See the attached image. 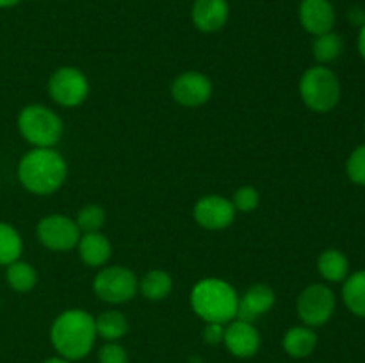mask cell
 Returning a JSON list of instances; mask_svg holds the SVG:
<instances>
[{
    "instance_id": "28",
    "label": "cell",
    "mask_w": 365,
    "mask_h": 363,
    "mask_svg": "<svg viewBox=\"0 0 365 363\" xmlns=\"http://www.w3.org/2000/svg\"><path fill=\"white\" fill-rule=\"evenodd\" d=\"M100 363H128V354L118 342H107L98 351Z\"/></svg>"
},
{
    "instance_id": "16",
    "label": "cell",
    "mask_w": 365,
    "mask_h": 363,
    "mask_svg": "<svg viewBox=\"0 0 365 363\" xmlns=\"http://www.w3.org/2000/svg\"><path fill=\"white\" fill-rule=\"evenodd\" d=\"M78 256L82 262L89 267H102L106 265L107 260L110 258V248L109 238L100 231H89L78 238Z\"/></svg>"
},
{
    "instance_id": "26",
    "label": "cell",
    "mask_w": 365,
    "mask_h": 363,
    "mask_svg": "<svg viewBox=\"0 0 365 363\" xmlns=\"http://www.w3.org/2000/svg\"><path fill=\"white\" fill-rule=\"evenodd\" d=\"M260 196L259 191L252 185H245V187L237 189L234 192V198H232V205H234L235 212H242V214H250L259 206Z\"/></svg>"
},
{
    "instance_id": "31",
    "label": "cell",
    "mask_w": 365,
    "mask_h": 363,
    "mask_svg": "<svg viewBox=\"0 0 365 363\" xmlns=\"http://www.w3.org/2000/svg\"><path fill=\"white\" fill-rule=\"evenodd\" d=\"M359 50L360 56L365 59V23L360 27V34H359Z\"/></svg>"
},
{
    "instance_id": "33",
    "label": "cell",
    "mask_w": 365,
    "mask_h": 363,
    "mask_svg": "<svg viewBox=\"0 0 365 363\" xmlns=\"http://www.w3.org/2000/svg\"><path fill=\"white\" fill-rule=\"evenodd\" d=\"M18 2H20V0H0V7H11Z\"/></svg>"
},
{
    "instance_id": "14",
    "label": "cell",
    "mask_w": 365,
    "mask_h": 363,
    "mask_svg": "<svg viewBox=\"0 0 365 363\" xmlns=\"http://www.w3.org/2000/svg\"><path fill=\"white\" fill-rule=\"evenodd\" d=\"M299 21L310 34H327L334 28L335 11L328 0H302Z\"/></svg>"
},
{
    "instance_id": "24",
    "label": "cell",
    "mask_w": 365,
    "mask_h": 363,
    "mask_svg": "<svg viewBox=\"0 0 365 363\" xmlns=\"http://www.w3.org/2000/svg\"><path fill=\"white\" fill-rule=\"evenodd\" d=\"M342 38L335 32H327V34L316 36V41L312 45V52L316 60L327 64L337 59L342 52Z\"/></svg>"
},
{
    "instance_id": "30",
    "label": "cell",
    "mask_w": 365,
    "mask_h": 363,
    "mask_svg": "<svg viewBox=\"0 0 365 363\" xmlns=\"http://www.w3.org/2000/svg\"><path fill=\"white\" fill-rule=\"evenodd\" d=\"M351 20H353V23H356L362 27V25L365 23V13L362 9H355L351 13Z\"/></svg>"
},
{
    "instance_id": "29",
    "label": "cell",
    "mask_w": 365,
    "mask_h": 363,
    "mask_svg": "<svg viewBox=\"0 0 365 363\" xmlns=\"http://www.w3.org/2000/svg\"><path fill=\"white\" fill-rule=\"evenodd\" d=\"M225 337V324L217 322H207L205 330H203V340L209 345H220Z\"/></svg>"
},
{
    "instance_id": "20",
    "label": "cell",
    "mask_w": 365,
    "mask_h": 363,
    "mask_svg": "<svg viewBox=\"0 0 365 363\" xmlns=\"http://www.w3.org/2000/svg\"><path fill=\"white\" fill-rule=\"evenodd\" d=\"M342 299L349 312L365 317V270H359L346 278L344 287H342Z\"/></svg>"
},
{
    "instance_id": "18",
    "label": "cell",
    "mask_w": 365,
    "mask_h": 363,
    "mask_svg": "<svg viewBox=\"0 0 365 363\" xmlns=\"http://www.w3.org/2000/svg\"><path fill=\"white\" fill-rule=\"evenodd\" d=\"M317 270L327 281L339 283L348 278L349 262L344 253L339 249H327L317 258Z\"/></svg>"
},
{
    "instance_id": "15",
    "label": "cell",
    "mask_w": 365,
    "mask_h": 363,
    "mask_svg": "<svg viewBox=\"0 0 365 363\" xmlns=\"http://www.w3.org/2000/svg\"><path fill=\"white\" fill-rule=\"evenodd\" d=\"M192 23L203 32H216L227 23L228 2L227 0H196L192 6Z\"/></svg>"
},
{
    "instance_id": "10",
    "label": "cell",
    "mask_w": 365,
    "mask_h": 363,
    "mask_svg": "<svg viewBox=\"0 0 365 363\" xmlns=\"http://www.w3.org/2000/svg\"><path fill=\"white\" fill-rule=\"evenodd\" d=\"M195 219L205 230H225L235 219V209L230 199L223 196H203L195 205Z\"/></svg>"
},
{
    "instance_id": "3",
    "label": "cell",
    "mask_w": 365,
    "mask_h": 363,
    "mask_svg": "<svg viewBox=\"0 0 365 363\" xmlns=\"http://www.w3.org/2000/svg\"><path fill=\"white\" fill-rule=\"evenodd\" d=\"M191 306L205 322L228 324L237 315L239 295L228 281L205 278L192 287Z\"/></svg>"
},
{
    "instance_id": "23",
    "label": "cell",
    "mask_w": 365,
    "mask_h": 363,
    "mask_svg": "<svg viewBox=\"0 0 365 363\" xmlns=\"http://www.w3.org/2000/svg\"><path fill=\"white\" fill-rule=\"evenodd\" d=\"M21 237L11 224L0 223V265L16 262L21 255Z\"/></svg>"
},
{
    "instance_id": "1",
    "label": "cell",
    "mask_w": 365,
    "mask_h": 363,
    "mask_svg": "<svg viewBox=\"0 0 365 363\" xmlns=\"http://www.w3.org/2000/svg\"><path fill=\"white\" fill-rule=\"evenodd\" d=\"M95 340V317L84 310H66L50 327V342L59 356L70 362L86 358L91 352Z\"/></svg>"
},
{
    "instance_id": "4",
    "label": "cell",
    "mask_w": 365,
    "mask_h": 363,
    "mask_svg": "<svg viewBox=\"0 0 365 363\" xmlns=\"http://www.w3.org/2000/svg\"><path fill=\"white\" fill-rule=\"evenodd\" d=\"M21 137L34 148H53L63 135V121L45 105H27L18 116Z\"/></svg>"
},
{
    "instance_id": "21",
    "label": "cell",
    "mask_w": 365,
    "mask_h": 363,
    "mask_svg": "<svg viewBox=\"0 0 365 363\" xmlns=\"http://www.w3.org/2000/svg\"><path fill=\"white\" fill-rule=\"evenodd\" d=\"M96 335L107 342H116L128 331L127 317L116 310H107L95 319Z\"/></svg>"
},
{
    "instance_id": "22",
    "label": "cell",
    "mask_w": 365,
    "mask_h": 363,
    "mask_svg": "<svg viewBox=\"0 0 365 363\" xmlns=\"http://www.w3.org/2000/svg\"><path fill=\"white\" fill-rule=\"evenodd\" d=\"M6 280L9 287L14 288L16 292H29L38 283V273H36L31 263L16 260V262L7 265Z\"/></svg>"
},
{
    "instance_id": "11",
    "label": "cell",
    "mask_w": 365,
    "mask_h": 363,
    "mask_svg": "<svg viewBox=\"0 0 365 363\" xmlns=\"http://www.w3.org/2000/svg\"><path fill=\"white\" fill-rule=\"evenodd\" d=\"M171 95L180 105L200 107L212 96V82L200 71H185L173 80Z\"/></svg>"
},
{
    "instance_id": "19",
    "label": "cell",
    "mask_w": 365,
    "mask_h": 363,
    "mask_svg": "<svg viewBox=\"0 0 365 363\" xmlns=\"http://www.w3.org/2000/svg\"><path fill=\"white\" fill-rule=\"evenodd\" d=\"M173 288V280L170 274L163 269H153L143 276L139 281V290L150 301H160V299L168 298Z\"/></svg>"
},
{
    "instance_id": "8",
    "label": "cell",
    "mask_w": 365,
    "mask_h": 363,
    "mask_svg": "<svg viewBox=\"0 0 365 363\" xmlns=\"http://www.w3.org/2000/svg\"><path fill=\"white\" fill-rule=\"evenodd\" d=\"M48 95L63 107L81 105L89 95L88 77L73 66L59 68L48 80Z\"/></svg>"
},
{
    "instance_id": "5",
    "label": "cell",
    "mask_w": 365,
    "mask_h": 363,
    "mask_svg": "<svg viewBox=\"0 0 365 363\" xmlns=\"http://www.w3.org/2000/svg\"><path fill=\"white\" fill-rule=\"evenodd\" d=\"M299 95L314 112H328L341 100V84L337 75L324 66H314L299 80Z\"/></svg>"
},
{
    "instance_id": "32",
    "label": "cell",
    "mask_w": 365,
    "mask_h": 363,
    "mask_svg": "<svg viewBox=\"0 0 365 363\" xmlns=\"http://www.w3.org/2000/svg\"><path fill=\"white\" fill-rule=\"evenodd\" d=\"M43 363H71V362H70V359L63 358V356H56V358L45 359V362H43Z\"/></svg>"
},
{
    "instance_id": "7",
    "label": "cell",
    "mask_w": 365,
    "mask_h": 363,
    "mask_svg": "<svg viewBox=\"0 0 365 363\" xmlns=\"http://www.w3.org/2000/svg\"><path fill=\"white\" fill-rule=\"evenodd\" d=\"M299 319L309 327L327 324L335 312V294L323 283L309 285L296 302Z\"/></svg>"
},
{
    "instance_id": "2",
    "label": "cell",
    "mask_w": 365,
    "mask_h": 363,
    "mask_svg": "<svg viewBox=\"0 0 365 363\" xmlns=\"http://www.w3.org/2000/svg\"><path fill=\"white\" fill-rule=\"evenodd\" d=\"M68 174L66 160L53 148H34L25 153L18 166L21 185L32 194L46 196L64 184Z\"/></svg>"
},
{
    "instance_id": "6",
    "label": "cell",
    "mask_w": 365,
    "mask_h": 363,
    "mask_svg": "<svg viewBox=\"0 0 365 363\" xmlns=\"http://www.w3.org/2000/svg\"><path fill=\"white\" fill-rule=\"evenodd\" d=\"M139 281L130 269L121 265L103 267L93 280V290L102 301L121 305L138 294Z\"/></svg>"
},
{
    "instance_id": "12",
    "label": "cell",
    "mask_w": 365,
    "mask_h": 363,
    "mask_svg": "<svg viewBox=\"0 0 365 363\" xmlns=\"http://www.w3.org/2000/svg\"><path fill=\"white\" fill-rule=\"evenodd\" d=\"M223 344L235 358H252L260 349V333L252 322L234 319L225 327Z\"/></svg>"
},
{
    "instance_id": "25",
    "label": "cell",
    "mask_w": 365,
    "mask_h": 363,
    "mask_svg": "<svg viewBox=\"0 0 365 363\" xmlns=\"http://www.w3.org/2000/svg\"><path fill=\"white\" fill-rule=\"evenodd\" d=\"M77 223L78 230L89 233V231H100V228L106 223V210L100 205H86L78 210L77 214Z\"/></svg>"
},
{
    "instance_id": "9",
    "label": "cell",
    "mask_w": 365,
    "mask_h": 363,
    "mask_svg": "<svg viewBox=\"0 0 365 363\" xmlns=\"http://www.w3.org/2000/svg\"><path fill=\"white\" fill-rule=\"evenodd\" d=\"M36 233H38L39 242L52 251H68V249L75 248L81 238V230H78L77 223L61 214L43 217L38 223Z\"/></svg>"
},
{
    "instance_id": "27",
    "label": "cell",
    "mask_w": 365,
    "mask_h": 363,
    "mask_svg": "<svg viewBox=\"0 0 365 363\" xmlns=\"http://www.w3.org/2000/svg\"><path fill=\"white\" fill-rule=\"evenodd\" d=\"M349 180L359 185H365V144L359 146L355 152L349 155L348 164H346Z\"/></svg>"
},
{
    "instance_id": "17",
    "label": "cell",
    "mask_w": 365,
    "mask_h": 363,
    "mask_svg": "<svg viewBox=\"0 0 365 363\" xmlns=\"http://www.w3.org/2000/svg\"><path fill=\"white\" fill-rule=\"evenodd\" d=\"M284 349L292 358H307L317 345V335L309 326H294L285 333Z\"/></svg>"
},
{
    "instance_id": "13",
    "label": "cell",
    "mask_w": 365,
    "mask_h": 363,
    "mask_svg": "<svg viewBox=\"0 0 365 363\" xmlns=\"http://www.w3.org/2000/svg\"><path fill=\"white\" fill-rule=\"evenodd\" d=\"M274 292L269 285L255 283L239 298L237 315L235 319L245 320V322H255L259 317L269 312L274 306Z\"/></svg>"
}]
</instances>
